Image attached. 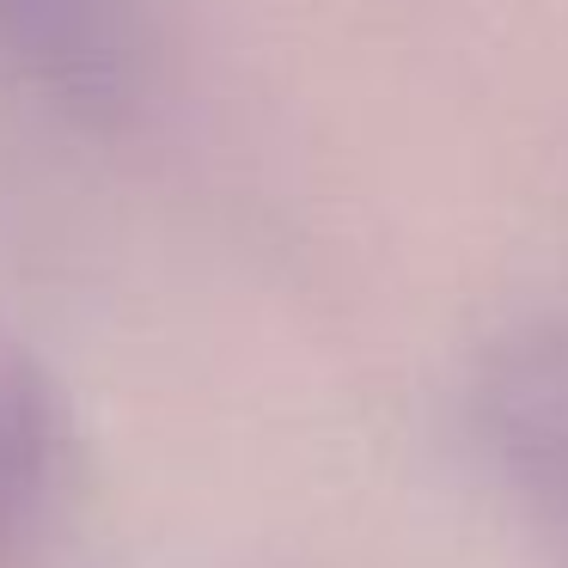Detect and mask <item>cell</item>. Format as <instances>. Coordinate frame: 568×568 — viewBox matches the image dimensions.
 Listing matches in <instances>:
<instances>
[{
    "label": "cell",
    "instance_id": "obj_1",
    "mask_svg": "<svg viewBox=\"0 0 568 568\" xmlns=\"http://www.w3.org/2000/svg\"><path fill=\"white\" fill-rule=\"evenodd\" d=\"M55 477H62L55 385L19 336L0 331V568L26 562L50 531Z\"/></svg>",
    "mask_w": 568,
    "mask_h": 568
}]
</instances>
